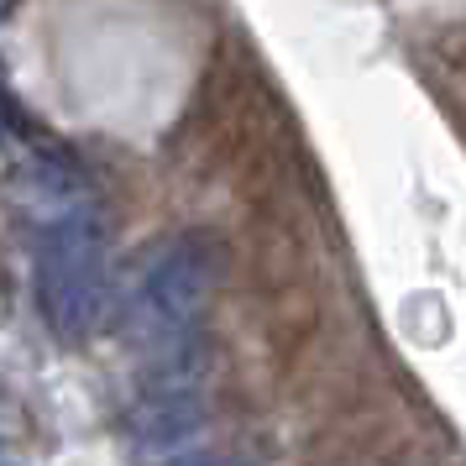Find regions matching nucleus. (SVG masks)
I'll use <instances>...</instances> for the list:
<instances>
[{"label":"nucleus","mask_w":466,"mask_h":466,"mask_svg":"<svg viewBox=\"0 0 466 466\" xmlns=\"http://www.w3.org/2000/svg\"><path fill=\"white\" fill-rule=\"evenodd\" d=\"M32 294L37 315L58 340H89L110 315V247L106 226L89 210L58 205L37 226L32 252Z\"/></svg>","instance_id":"obj_1"},{"label":"nucleus","mask_w":466,"mask_h":466,"mask_svg":"<svg viewBox=\"0 0 466 466\" xmlns=\"http://www.w3.org/2000/svg\"><path fill=\"white\" fill-rule=\"evenodd\" d=\"M220 278V257L199 231H178L168 241H152L137 257L121 299V325L142 351H163V346H184L194 340L205 304Z\"/></svg>","instance_id":"obj_2"},{"label":"nucleus","mask_w":466,"mask_h":466,"mask_svg":"<svg viewBox=\"0 0 466 466\" xmlns=\"http://www.w3.org/2000/svg\"><path fill=\"white\" fill-rule=\"evenodd\" d=\"M163 466H220L215 456H173V461H163Z\"/></svg>","instance_id":"obj_3"}]
</instances>
